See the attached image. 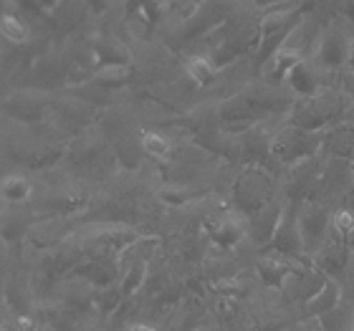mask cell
<instances>
[{"mask_svg":"<svg viewBox=\"0 0 354 331\" xmlns=\"http://www.w3.org/2000/svg\"><path fill=\"white\" fill-rule=\"evenodd\" d=\"M273 190H276V182H273V177L266 169H245L243 175L236 177V182H233V202H236L238 213L251 218L259 210H263L268 202L276 200L273 198Z\"/></svg>","mask_w":354,"mask_h":331,"instance_id":"cell-1","label":"cell"},{"mask_svg":"<svg viewBox=\"0 0 354 331\" xmlns=\"http://www.w3.org/2000/svg\"><path fill=\"white\" fill-rule=\"evenodd\" d=\"M324 140V132H309L301 126H283L273 134L271 157L279 160V164H299L317 155Z\"/></svg>","mask_w":354,"mask_h":331,"instance_id":"cell-2","label":"cell"},{"mask_svg":"<svg viewBox=\"0 0 354 331\" xmlns=\"http://www.w3.org/2000/svg\"><path fill=\"white\" fill-rule=\"evenodd\" d=\"M326 281H329V276H326V273H322L317 265H311L309 261H304V263H299L294 271L288 273L286 278L281 281L279 291L286 296L294 306H299V309H301L304 303L311 301V299H314V296L324 288Z\"/></svg>","mask_w":354,"mask_h":331,"instance_id":"cell-3","label":"cell"},{"mask_svg":"<svg viewBox=\"0 0 354 331\" xmlns=\"http://www.w3.org/2000/svg\"><path fill=\"white\" fill-rule=\"evenodd\" d=\"M271 250L281 253V256L296 258V261H309L306 248H304V236H301V223H299V202H286V210L281 215V223L273 236Z\"/></svg>","mask_w":354,"mask_h":331,"instance_id":"cell-4","label":"cell"},{"mask_svg":"<svg viewBox=\"0 0 354 331\" xmlns=\"http://www.w3.org/2000/svg\"><path fill=\"white\" fill-rule=\"evenodd\" d=\"M352 253H354L352 243L332 233V236L324 240V245L311 256V265H317L319 271L326 273L329 278L342 281L344 273H347L349 261H352Z\"/></svg>","mask_w":354,"mask_h":331,"instance_id":"cell-5","label":"cell"},{"mask_svg":"<svg viewBox=\"0 0 354 331\" xmlns=\"http://www.w3.org/2000/svg\"><path fill=\"white\" fill-rule=\"evenodd\" d=\"M71 276H79V278L88 281L94 288L111 286V283H119V256H102V258H86L84 263H79L74 268Z\"/></svg>","mask_w":354,"mask_h":331,"instance_id":"cell-6","label":"cell"},{"mask_svg":"<svg viewBox=\"0 0 354 331\" xmlns=\"http://www.w3.org/2000/svg\"><path fill=\"white\" fill-rule=\"evenodd\" d=\"M342 299H344L342 283L337 278H329L324 283V288H322L311 301H306L301 306V321H306V319H322L324 314L337 309L342 303Z\"/></svg>","mask_w":354,"mask_h":331,"instance_id":"cell-7","label":"cell"},{"mask_svg":"<svg viewBox=\"0 0 354 331\" xmlns=\"http://www.w3.org/2000/svg\"><path fill=\"white\" fill-rule=\"evenodd\" d=\"M122 303H124V294H122L119 283H111V286L96 288L94 291V311L102 321H109Z\"/></svg>","mask_w":354,"mask_h":331,"instance_id":"cell-8","label":"cell"},{"mask_svg":"<svg viewBox=\"0 0 354 331\" xmlns=\"http://www.w3.org/2000/svg\"><path fill=\"white\" fill-rule=\"evenodd\" d=\"M319 324L324 331H354V299L344 296L337 309L319 319Z\"/></svg>","mask_w":354,"mask_h":331,"instance_id":"cell-9","label":"cell"},{"mask_svg":"<svg viewBox=\"0 0 354 331\" xmlns=\"http://www.w3.org/2000/svg\"><path fill=\"white\" fill-rule=\"evenodd\" d=\"M140 149L147 157L167 160L172 152V140L160 129H142L140 132Z\"/></svg>","mask_w":354,"mask_h":331,"instance_id":"cell-10","label":"cell"},{"mask_svg":"<svg viewBox=\"0 0 354 331\" xmlns=\"http://www.w3.org/2000/svg\"><path fill=\"white\" fill-rule=\"evenodd\" d=\"M185 74H187V79L192 84H198V86H210L215 82V76H218V68H215V64L207 56L195 53V56H190V59L185 61Z\"/></svg>","mask_w":354,"mask_h":331,"instance_id":"cell-11","label":"cell"},{"mask_svg":"<svg viewBox=\"0 0 354 331\" xmlns=\"http://www.w3.org/2000/svg\"><path fill=\"white\" fill-rule=\"evenodd\" d=\"M33 198V182L28 177L15 172V175H6L3 180V200L6 202H13V205H21L26 200Z\"/></svg>","mask_w":354,"mask_h":331,"instance_id":"cell-12","label":"cell"},{"mask_svg":"<svg viewBox=\"0 0 354 331\" xmlns=\"http://www.w3.org/2000/svg\"><path fill=\"white\" fill-rule=\"evenodd\" d=\"M332 233L352 243V238H354V210H349V207H337V210H332Z\"/></svg>","mask_w":354,"mask_h":331,"instance_id":"cell-13","label":"cell"},{"mask_svg":"<svg viewBox=\"0 0 354 331\" xmlns=\"http://www.w3.org/2000/svg\"><path fill=\"white\" fill-rule=\"evenodd\" d=\"M0 28H3V36L8 38V41H13V44H23L26 38H28V28L23 26L18 18H13V15H3V21H0Z\"/></svg>","mask_w":354,"mask_h":331,"instance_id":"cell-14","label":"cell"},{"mask_svg":"<svg viewBox=\"0 0 354 331\" xmlns=\"http://www.w3.org/2000/svg\"><path fill=\"white\" fill-rule=\"evenodd\" d=\"M339 283H342V288H344V296L354 299V253H352V261H349V265H347V273H344V278H342Z\"/></svg>","mask_w":354,"mask_h":331,"instance_id":"cell-15","label":"cell"},{"mask_svg":"<svg viewBox=\"0 0 354 331\" xmlns=\"http://www.w3.org/2000/svg\"><path fill=\"white\" fill-rule=\"evenodd\" d=\"M127 331H167V329L160 326V324H155V321H149V319H140V321H134Z\"/></svg>","mask_w":354,"mask_h":331,"instance_id":"cell-16","label":"cell"},{"mask_svg":"<svg viewBox=\"0 0 354 331\" xmlns=\"http://www.w3.org/2000/svg\"><path fill=\"white\" fill-rule=\"evenodd\" d=\"M79 331H114L111 329L106 321H91V324H86V326H82Z\"/></svg>","mask_w":354,"mask_h":331,"instance_id":"cell-17","label":"cell"}]
</instances>
